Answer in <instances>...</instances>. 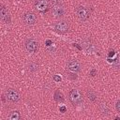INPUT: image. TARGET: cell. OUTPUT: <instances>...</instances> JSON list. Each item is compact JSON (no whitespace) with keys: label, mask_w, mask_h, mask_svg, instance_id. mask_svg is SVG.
<instances>
[{"label":"cell","mask_w":120,"mask_h":120,"mask_svg":"<svg viewBox=\"0 0 120 120\" xmlns=\"http://www.w3.org/2000/svg\"><path fill=\"white\" fill-rule=\"evenodd\" d=\"M54 100L55 101H64V96L59 90H56L54 93Z\"/></svg>","instance_id":"obj_13"},{"label":"cell","mask_w":120,"mask_h":120,"mask_svg":"<svg viewBox=\"0 0 120 120\" xmlns=\"http://www.w3.org/2000/svg\"><path fill=\"white\" fill-rule=\"evenodd\" d=\"M29 70L30 71H36V70H38V65L37 64H35V63H30V65H29Z\"/></svg>","instance_id":"obj_16"},{"label":"cell","mask_w":120,"mask_h":120,"mask_svg":"<svg viewBox=\"0 0 120 120\" xmlns=\"http://www.w3.org/2000/svg\"><path fill=\"white\" fill-rule=\"evenodd\" d=\"M53 28H54L55 32H57L59 34H65V33L68 32V30H69V22L66 20L57 21L53 23Z\"/></svg>","instance_id":"obj_3"},{"label":"cell","mask_w":120,"mask_h":120,"mask_svg":"<svg viewBox=\"0 0 120 120\" xmlns=\"http://www.w3.org/2000/svg\"><path fill=\"white\" fill-rule=\"evenodd\" d=\"M68 98L70 100V102L74 105V106H77V105H80L81 103H82L83 101V97H82V94L80 90L78 89H72L70 90L69 94H68Z\"/></svg>","instance_id":"obj_2"},{"label":"cell","mask_w":120,"mask_h":120,"mask_svg":"<svg viewBox=\"0 0 120 120\" xmlns=\"http://www.w3.org/2000/svg\"><path fill=\"white\" fill-rule=\"evenodd\" d=\"M59 110H60V112H65L67 109H66V107H65V106H62V107H60V109H59Z\"/></svg>","instance_id":"obj_23"},{"label":"cell","mask_w":120,"mask_h":120,"mask_svg":"<svg viewBox=\"0 0 120 120\" xmlns=\"http://www.w3.org/2000/svg\"><path fill=\"white\" fill-rule=\"evenodd\" d=\"M52 79H53V81H54V82H60V81H61V77H60V76H58V75H54Z\"/></svg>","instance_id":"obj_18"},{"label":"cell","mask_w":120,"mask_h":120,"mask_svg":"<svg viewBox=\"0 0 120 120\" xmlns=\"http://www.w3.org/2000/svg\"><path fill=\"white\" fill-rule=\"evenodd\" d=\"M66 68L71 72H74V73H77V72H80L81 69H82V66L81 64L77 61V60H69L67 65H66Z\"/></svg>","instance_id":"obj_9"},{"label":"cell","mask_w":120,"mask_h":120,"mask_svg":"<svg viewBox=\"0 0 120 120\" xmlns=\"http://www.w3.org/2000/svg\"><path fill=\"white\" fill-rule=\"evenodd\" d=\"M0 18L1 20L5 22V23H9L10 22V17H9V13L6 7L2 6L1 9H0Z\"/></svg>","instance_id":"obj_10"},{"label":"cell","mask_w":120,"mask_h":120,"mask_svg":"<svg viewBox=\"0 0 120 120\" xmlns=\"http://www.w3.org/2000/svg\"><path fill=\"white\" fill-rule=\"evenodd\" d=\"M46 45H47V46H51V45H52V41L50 40V39L46 40Z\"/></svg>","instance_id":"obj_21"},{"label":"cell","mask_w":120,"mask_h":120,"mask_svg":"<svg viewBox=\"0 0 120 120\" xmlns=\"http://www.w3.org/2000/svg\"><path fill=\"white\" fill-rule=\"evenodd\" d=\"M113 66L115 68H120V56H117L114 60H113Z\"/></svg>","instance_id":"obj_17"},{"label":"cell","mask_w":120,"mask_h":120,"mask_svg":"<svg viewBox=\"0 0 120 120\" xmlns=\"http://www.w3.org/2000/svg\"><path fill=\"white\" fill-rule=\"evenodd\" d=\"M8 118L9 120H19L21 118V114H20V112L18 111H12L8 115Z\"/></svg>","instance_id":"obj_12"},{"label":"cell","mask_w":120,"mask_h":120,"mask_svg":"<svg viewBox=\"0 0 120 120\" xmlns=\"http://www.w3.org/2000/svg\"><path fill=\"white\" fill-rule=\"evenodd\" d=\"M82 47L85 49L86 52H91V51L93 50L94 45L92 44V41H91L90 38H85V39H83V41H82Z\"/></svg>","instance_id":"obj_11"},{"label":"cell","mask_w":120,"mask_h":120,"mask_svg":"<svg viewBox=\"0 0 120 120\" xmlns=\"http://www.w3.org/2000/svg\"><path fill=\"white\" fill-rule=\"evenodd\" d=\"M73 45H74V46H76V47H77L78 49H80V50L82 49V47H80V46H78V44H73Z\"/></svg>","instance_id":"obj_25"},{"label":"cell","mask_w":120,"mask_h":120,"mask_svg":"<svg viewBox=\"0 0 120 120\" xmlns=\"http://www.w3.org/2000/svg\"><path fill=\"white\" fill-rule=\"evenodd\" d=\"M24 46H25L26 51L29 52H32V53L37 52L38 51V48H39L38 42L36 39H34V38H29V39H27V40L25 41Z\"/></svg>","instance_id":"obj_7"},{"label":"cell","mask_w":120,"mask_h":120,"mask_svg":"<svg viewBox=\"0 0 120 120\" xmlns=\"http://www.w3.org/2000/svg\"><path fill=\"white\" fill-rule=\"evenodd\" d=\"M5 98L12 103H16L20 100V94L17 90L13 88H8L5 91Z\"/></svg>","instance_id":"obj_5"},{"label":"cell","mask_w":120,"mask_h":120,"mask_svg":"<svg viewBox=\"0 0 120 120\" xmlns=\"http://www.w3.org/2000/svg\"><path fill=\"white\" fill-rule=\"evenodd\" d=\"M22 22H23L26 25H33V24H35V23L37 22V20H38L36 13H34V12H32V11H27V12H25V13L22 15Z\"/></svg>","instance_id":"obj_6"},{"label":"cell","mask_w":120,"mask_h":120,"mask_svg":"<svg viewBox=\"0 0 120 120\" xmlns=\"http://www.w3.org/2000/svg\"><path fill=\"white\" fill-rule=\"evenodd\" d=\"M52 14L55 19H60L65 15V8L60 4H55L52 8Z\"/></svg>","instance_id":"obj_8"},{"label":"cell","mask_w":120,"mask_h":120,"mask_svg":"<svg viewBox=\"0 0 120 120\" xmlns=\"http://www.w3.org/2000/svg\"><path fill=\"white\" fill-rule=\"evenodd\" d=\"M99 111H100V112H101L102 114H108V112H109V108H108V106H107L106 104L101 103V104L99 105Z\"/></svg>","instance_id":"obj_14"},{"label":"cell","mask_w":120,"mask_h":120,"mask_svg":"<svg viewBox=\"0 0 120 120\" xmlns=\"http://www.w3.org/2000/svg\"><path fill=\"white\" fill-rule=\"evenodd\" d=\"M108 55H109V57H112V56L114 55V51H111Z\"/></svg>","instance_id":"obj_24"},{"label":"cell","mask_w":120,"mask_h":120,"mask_svg":"<svg viewBox=\"0 0 120 120\" xmlns=\"http://www.w3.org/2000/svg\"><path fill=\"white\" fill-rule=\"evenodd\" d=\"M76 15L77 17L82 21V22H85L87 21L92 13V8L90 7H85V6H78L75 9Z\"/></svg>","instance_id":"obj_1"},{"label":"cell","mask_w":120,"mask_h":120,"mask_svg":"<svg viewBox=\"0 0 120 120\" xmlns=\"http://www.w3.org/2000/svg\"><path fill=\"white\" fill-rule=\"evenodd\" d=\"M87 97H88V98L90 99V100H92V101H95L96 100V94L93 92V91H88L87 92Z\"/></svg>","instance_id":"obj_15"},{"label":"cell","mask_w":120,"mask_h":120,"mask_svg":"<svg viewBox=\"0 0 120 120\" xmlns=\"http://www.w3.org/2000/svg\"><path fill=\"white\" fill-rule=\"evenodd\" d=\"M51 3H52V4H60V2H61V0H49Z\"/></svg>","instance_id":"obj_20"},{"label":"cell","mask_w":120,"mask_h":120,"mask_svg":"<svg viewBox=\"0 0 120 120\" xmlns=\"http://www.w3.org/2000/svg\"><path fill=\"white\" fill-rule=\"evenodd\" d=\"M96 73H97L96 69H92V70L90 71V75H91V76H95V75H96Z\"/></svg>","instance_id":"obj_22"},{"label":"cell","mask_w":120,"mask_h":120,"mask_svg":"<svg viewBox=\"0 0 120 120\" xmlns=\"http://www.w3.org/2000/svg\"><path fill=\"white\" fill-rule=\"evenodd\" d=\"M115 108H116L117 112H120V100H118V101H117V103H116V105H115Z\"/></svg>","instance_id":"obj_19"},{"label":"cell","mask_w":120,"mask_h":120,"mask_svg":"<svg viewBox=\"0 0 120 120\" xmlns=\"http://www.w3.org/2000/svg\"><path fill=\"white\" fill-rule=\"evenodd\" d=\"M50 1L49 0H35L34 8L39 13H46L49 9Z\"/></svg>","instance_id":"obj_4"}]
</instances>
